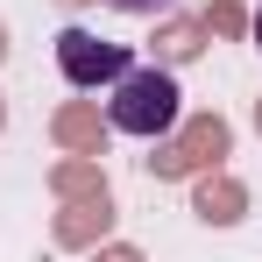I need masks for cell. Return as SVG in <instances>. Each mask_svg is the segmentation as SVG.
<instances>
[{
	"mask_svg": "<svg viewBox=\"0 0 262 262\" xmlns=\"http://www.w3.org/2000/svg\"><path fill=\"white\" fill-rule=\"evenodd\" d=\"M57 64H64L71 85H106V78H128L135 71L121 43H99V36H85V29H64V36H57Z\"/></svg>",
	"mask_w": 262,
	"mask_h": 262,
	"instance_id": "7a4b0ae2",
	"label": "cell"
},
{
	"mask_svg": "<svg viewBox=\"0 0 262 262\" xmlns=\"http://www.w3.org/2000/svg\"><path fill=\"white\" fill-rule=\"evenodd\" d=\"M255 50H262V7H255Z\"/></svg>",
	"mask_w": 262,
	"mask_h": 262,
	"instance_id": "277c9868",
	"label": "cell"
},
{
	"mask_svg": "<svg viewBox=\"0 0 262 262\" xmlns=\"http://www.w3.org/2000/svg\"><path fill=\"white\" fill-rule=\"evenodd\" d=\"M106 7H121V14H163L170 0H106Z\"/></svg>",
	"mask_w": 262,
	"mask_h": 262,
	"instance_id": "3957f363",
	"label": "cell"
},
{
	"mask_svg": "<svg viewBox=\"0 0 262 262\" xmlns=\"http://www.w3.org/2000/svg\"><path fill=\"white\" fill-rule=\"evenodd\" d=\"M106 121H114L121 135L156 142L163 128H177V78H170V71H128V78H114Z\"/></svg>",
	"mask_w": 262,
	"mask_h": 262,
	"instance_id": "6da1fadb",
	"label": "cell"
}]
</instances>
